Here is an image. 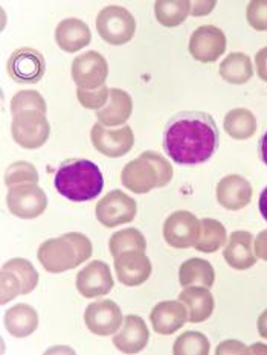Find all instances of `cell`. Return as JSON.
Segmentation results:
<instances>
[{"mask_svg":"<svg viewBox=\"0 0 267 355\" xmlns=\"http://www.w3.org/2000/svg\"><path fill=\"white\" fill-rule=\"evenodd\" d=\"M220 133L216 121L205 112H182L170 119L164 131V148L174 164L194 166L216 154Z\"/></svg>","mask_w":267,"mask_h":355,"instance_id":"cell-1","label":"cell"},{"mask_svg":"<svg viewBox=\"0 0 267 355\" xmlns=\"http://www.w3.org/2000/svg\"><path fill=\"white\" fill-rule=\"evenodd\" d=\"M53 184L61 196L75 203L96 198L104 188L101 169L87 159H69L60 165Z\"/></svg>","mask_w":267,"mask_h":355,"instance_id":"cell-2","label":"cell"},{"mask_svg":"<svg viewBox=\"0 0 267 355\" xmlns=\"http://www.w3.org/2000/svg\"><path fill=\"white\" fill-rule=\"evenodd\" d=\"M92 257L90 239L80 232H69L51 238L38 249L37 258L46 272L63 273L83 264Z\"/></svg>","mask_w":267,"mask_h":355,"instance_id":"cell-3","label":"cell"},{"mask_svg":"<svg viewBox=\"0 0 267 355\" xmlns=\"http://www.w3.org/2000/svg\"><path fill=\"white\" fill-rule=\"evenodd\" d=\"M173 179V166L162 154L144 151L128 162L121 173V182L135 194H147L155 188H164Z\"/></svg>","mask_w":267,"mask_h":355,"instance_id":"cell-4","label":"cell"},{"mask_svg":"<svg viewBox=\"0 0 267 355\" xmlns=\"http://www.w3.org/2000/svg\"><path fill=\"white\" fill-rule=\"evenodd\" d=\"M38 284V273L31 261L23 258L10 259L2 266L0 276V293L2 305L15 299L19 295H29Z\"/></svg>","mask_w":267,"mask_h":355,"instance_id":"cell-5","label":"cell"},{"mask_svg":"<svg viewBox=\"0 0 267 355\" xmlns=\"http://www.w3.org/2000/svg\"><path fill=\"white\" fill-rule=\"evenodd\" d=\"M96 31L105 43L112 46L127 44L136 31L133 14L122 6H105L96 15Z\"/></svg>","mask_w":267,"mask_h":355,"instance_id":"cell-6","label":"cell"},{"mask_svg":"<svg viewBox=\"0 0 267 355\" xmlns=\"http://www.w3.org/2000/svg\"><path fill=\"white\" fill-rule=\"evenodd\" d=\"M11 135L14 142L21 148L37 150L48 142L51 125L46 113L28 110L15 114L11 123Z\"/></svg>","mask_w":267,"mask_h":355,"instance_id":"cell-7","label":"cell"},{"mask_svg":"<svg viewBox=\"0 0 267 355\" xmlns=\"http://www.w3.org/2000/svg\"><path fill=\"white\" fill-rule=\"evenodd\" d=\"M8 209L17 218L33 220L40 215L48 207V197L44 191L37 187V183H21L14 184L6 196Z\"/></svg>","mask_w":267,"mask_h":355,"instance_id":"cell-8","label":"cell"},{"mask_svg":"<svg viewBox=\"0 0 267 355\" xmlns=\"http://www.w3.org/2000/svg\"><path fill=\"white\" fill-rule=\"evenodd\" d=\"M136 212L137 205L135 200L119 189L110 191L109 194L99 200L95 207L96 220L109 229L133 221Z\"/></svg>","mask_w":267,"mask_h":355,"instance_id":"cell-9","label":"cell"},{"mask_svg":"<svg viewBox=\"0 0 267 355\" xmlns=\"http://www.w3.org/2000/svg\"><path fill=\"white\" fill-rule=\"evenodd\" d=\"M164 238L174 249H189L200 238V220L188 211H175L164 223Z\"/></svg>","mask_w":267,"mask_h":355,"instance_id":"cell-10","label":"cell"},{"mask_svg":"<svg viewBox=\"0 0 267 355\" xmlns=\"http://www.w3.org/2000/svg\"><path fill=\"white\" fill-rule=\"evenodd\" d=\"M90 139L95 150L110 159L126 156L135 145L133 130L128 125H122L118 130H109L98 122L92 127Z\"/></svg>","mask_w":267,"mask_h":355,"instance_id":"cell-11","label":"cell"},{"mask_svg":"<svg viewBox=\"0 0 267 355\" xmlns=\"http://www.w3.org/2000/svg\"><path fill=\"white\" fill-rule=\"evenodd\" d=\"M72 80L80 89L95 90L104 86L109 76V64L96 51H89L76 57L72 63Z\"/></svg>","mask_w":267,"mask_h":355,"instance_id":"cell-12","label":"cell"},{"mask_svg":"<svg viewBox=\"0 0 267 355\" xmlns=\"http://www.w3.org/2000/svg\"><path fill=\"white\" fill-rule=\"evenodd\" d=\"M8 75L19 84H35L43 78L46 61L40 52L33 48H20L8 60Z\"/></svg>","mask_w":267,"mask_h":355,"instance_id":"cell-13","label":"cell"},{"mask_svg":"<svg viewBox=\"0 0 267 355\" xmlns=\"http://www.w3.org/2000/svg\"><path fill=\"white\" fill-rule=\"evenodd\" d=\"M226 51L225 33L217 26L197 28L189 38V53L200 63H214Z\"/></svg>","mask_w":267,"mask_h":355,"instance_id":"cell-14","label":"cell"},{"mask_svg":"<svg viewBox=\"0 0 267 355\" xmlns=\"http://www.w3.org/2000/svg\"><path fill=\"white\" fill-rule=\"evenodd\" d=\"M122 313L113 300H96L90 304L84 313V323L92 334L107 337L117 333L121 328Z\"/></svg>","mask_w":267,"mask_h":355,"instance_id":"cell-15","label":"cell"},{"mask_svg":"<svg viewBox=\"0 0 267 355\" xmlns=\"http://www.w3.org/2000/svg\"><path fill=\"white\" fill-rule=\"evenodd\" d=\"M76 290L86 299L109 295L113 288V277L109 264L104 261H92L76 275Z\"/></svg>","mask_w":267,"mask_h":355,"instance_id":"cell-16","label":"cell"},{"mask_svg":"<svg viewBox=\"0 0 267 355\" xmlns=\"http://www.w3.org/2000/svg\"><path fill=\"white\" fill-rule=\"evenodd\" d=\"M151 261L142 250H127L114 257V272L126 287H137L151 276Z\"/></svg>","mask_w":267,"mask_h":355,"instance_id":"cell-17","label":"cell"},{"mask_svg":"<svg viewBox=\"0 0 267 355\" xmlns=\"http://www.w3.org/2000/svg\"><path fill=\"white\" fill-rule=\"evenodd\" d=\"M216 197L218 205L227 211H240L252 200V187L243 175L231 174L221 179L217 184Z\"/></svg>","mask_w":267,"mask_h":355,"instance_id":"cell-18","label":"cell"},{"mask_svg":"<svg viewBox=\"0 0 267 355\" xmlns=\"http://www.w3.org/2000/svg\"><path fill=\"white\" fill-rule=\"evenodd\" d=\"M188 320L187 306L180 300H164L150 313L153 329L160 336H171L179 331Z\"/></svg>","mask_w":267,"mask_h":355,"instance_id":"cell-19","label":"cell"},{"mask_svg":"<svg viewBox=\"0 0 267 355\" xmlns=\"http://www.w3.org/2000/svg\"><path fill=\"white\" fill-rule=\"evenodd\" d=\"M148 340L150 331L142 318L135 314H128L124 318V322H122L121 331L113 337V345L117 346L119 352L137 354L145 349V346L148 345Z\"/></svg>","mask_w":267,"mask_h":355,"instance_id":"cell-20","label":"cell"},{"mask_svg":"<svg viewBox=\"0 0 267 355\" xmlns=\"http://www.w3.org/2000/svg\"><path fill=\"white\" fill-rule=\"evenodd\" d=\"M225 261L235 270H248L257 264V254L254 250V236L246 230H236L227 239L223 250Z\"/></svg>","mask_w":267,"mask_h":355,"instance_id":"cell-21","label":"cell"},{"mask_svg":"<svg viewBox=\"0 0 267 355\" xmlns=\"http://www.w3.org/2000/svg\"><path fill=\"white\" fill-rule=\"evenodd\" d=\"M133 99L126 90L110 89L109 101L96 112V119L104 127H121L132 116Z\"/></svg>","mask_w":267,"mask_h":355,"instance_id":"cell-22","label":"cell"},{"mask_svg":"<svg viewBox=\"0 0 267 355\" xmlns=\"http://www.w3.org/2000/svg\"><path fill=\"white\" fill-rule=\"evenodd\" d=\"M179 300L187 306L188 322L202 323L211 318L214 313V297L209 288L202 285H191L179 295Z\"/></svg>","mask_w":267,"mask_h":355,"instance_id":"cell-23","label":"cell"},{"mask_svg":"<svg viewBox=\"0 0 267 355\" xmlns=\"http://www.w3.org/2000/svg\"><path fill=\"white\" fill-rule=\"evenodd\" d=\"M92 33L89 26L80 19H64L55 29V42L64 52H78L90 44Z\"/></svg>","mask_w":267,"mask_h":355,"instance_id":"cell-24","label":"cell"},{"mask_svg":"<svg viewBox=\"0 0 267 355\" xmlns=\"http://www.w3.org/2000/svg\"><path fill=\"white\" fill-rule=\"evenodd\" d=\"M3 323L12 337H29L38 327V314L31 305L17 304L5 313Z\"/></svg>","mask_w":267,"mask_h":355,"instance_id":"cell-25","label":"cell"},{"mask_svg":"<svg viewBox=\"0 0 267 355\" xmlns=\"http://www.w3.org/2000/svg\"><path fill=\"white\" fill-rule=\"evenodd\" d=\"M179 282L183 288L191 285H202L211 288L216 282V272L211 262L202 258H191L183 262L179 268Z\"/></svg>","mask_w":267,"mask_h":355,"instance_id":"cell-26","label":"cell"},{"mask_svg":"<svg viewBox=\"0 0 267 355\" xmlns=\"http://www.w3.org/2000/svg\"><path fill=\"white\" fill-rule=\"evenodd\" d=\"M220 76L229 84H246L254 76L250 57L241 52L229 53L220 64Z\"/></svg>","mask_w":267,"mask_h":355,"instance_id":"cell-27","label":"cell"},{"mask_svg":"<svg viewBox=\"0 0 267 355\" xmlns=\"http://www.w3.org/2000/svg\"><path fill=\"white\" fill-rule=\"evenodd\" d=\"M223 128L235 141H246L255 135L257 119L248 109H234L225 116Z\"/></svg>","mask_w":267,"mask_h":355,"instance_id":"cell-28","label":"cell"},{"mask_svg":"<svg viewBox=\"0 0 267 355\" xmlns=\"http://www.w3.org/2000/svg\"><path fill=\"white\" fill-rule=\"evenodd\" d=\"M191 12L188 0H159L155 3V15L160 25L174 28L182 25Z\"/></svg>","mask_w":267,"mask_h":355,"instance_id":"cell-29","label":"cell"},{"mask_svg":"<svg viewBox=\"0 0 267 355\" xmlns=\"http://www.w3.org/2000/svg\"><path fill=\"white\" fill-rule=\"evenodd\" d=\"M227 241L226 227L218 220L202 218L200 220V238L194 245L196 250L202 253H214Z\"/></svg>","mask_w":267,"mask_h":355,"instance_id":"cell-30","label":"cell"},{"mask_svg":"<svg viewBox=\"0 0 267 355\" xmlns=\"http://www.w3.org/2000/svg\"><path fill=\"white\" fill-rule=\"evenodd\" d=\"M109 249L112 257H118L119 253L127 250H142L147 249V243H145L144 235L137 229L128 227L122 229L119 232L113 234L109 241Z\"/></svg>","mask_w":267,"mask_h":355,"instance_id":"cell-31","label":"cell"},{"mask_svg":"<svg viewBox=\"0 0 267 355\" xmlns=\"http://www.w3.org/2000/svg\"><path fill=\"white\" fill-rule=\"evenodd\" d=\"M209 349V340L197 331H187L173 345L174 355H208Z\"/></svg>","mask_w":267,"mask_h":355,"instance_id":"cell-32","label":"cell"},{"mask_svg":"<svg viewBox=\"0 0 267 355\" xmlns=\"http://www.w3.org/2000/svg\"><path fill=\"white\" fill-rule=\"evenodd\" d=\"M46 103L44 98L35 90H20L11 99V113L12 116L21 112L35 110L40 113H46Z\"/></svg>","mask_w":267,"mask_h":355,"instance_id":"cell-33","label":"cell"},{"mask_svg":"<svg viewBox=\"0 0 267 355\" xmlns=\"http://www.w3.org/2000/svg\"><path fill=\"white\" fill-rule=\"evenodd\" d=\"M5 184L8 188L21 183H38V173L29 162H14L5 171Z\"/></svg>","mask_w":267,"mask_h":355,"instance_id":"cell-34","label":"cell"},{"mask_svg":"<svg viewBox=\"0 0 267 355\" xmlns=\"http://www.w3.org/2000/svg\"><path fill=\"white\" fill-rule=\"evenodd\" d=\"M109 92L110 89L105 86L95 89V90H86V89H76V96L83 107L90 110H101L103 107L109 101Z\"/></svg>","mask_w":267,"mask_h":355,"instance_id":"cell-35","label":"cell"},{"mask_svg":"<svg viewBox=\"0 0 267 355\" xmlns=\"http://www.w3.org/2000/svg\"><path fill=\"white\" fill-rule=\"evenodd\" d=\"M246 19L249 25L258 33L267 31V0H254L248 5Z\"/></svg>","mask_w":267,"mask_h":355,"instance_id":"cell-36","label":"cell"},{"mask_svg":"<svg viewBox=\"0 0 267 355\" xmlns=\"http://www.w3.org/2000/svg\"><path fill=\"white\" fill-rule=\"evenodd\" d=\"M217 355L223 354H249V348L239 340H226L220 343L216 349Z\"/></svg>","mask_w":267,"mask_h":355,"instance_id":"cell-37","label":"cell"},{"mask_svg":"<svg viewBox=\"0 0 267 355\" xmlns=\"http://www.w3.org/2000/svg\"><path fill=\"white\" fill-rule=\"evenodd\" d=\"M255 67L259 78H261L264 83H267V46L257 52Z\"/></svg>","mask_w":267,"mask_h":355,"instance_id":"cell-38","label":"cell"},{"mask_svg":"<svg viewBox=\"0 0 267 355\" xmlns=\"http://www.w3.org/2000/svg\"><path fill=\"white\" fill-rule=\"evenodd\" d=\"M254 250L257 258L267 261V230H263L254 239Z\"/></svg>","mask_w":267,"mask_h":355,"instance_id":"cell-39","label":"cell"},{"mask_svg":"<svg viewBox=\"0 0 267 355\" xmlns=\"http://www.w3.org/2000/svg\"><path fill=\"white\" fill-rule=\"evenodd\" d=\"M191 12H193V15H206L209 14L214 6H216V2H194V5L191 3Z\"/></svg>","mask_w":267,"mask_h":355,"instance_id":"cell-40","label":"cell"},{"mask_svg":"<svg viewBox=\"0 0 267 355\" xmlns=\"http://www.w3.org/2000/svg\"><path fill=\"white\" fill-rule=\"evenodd\" d=\"M257 328H258V334L263 338H267V310H264L261 315L258 318Z\"/></svg>","mask_w":267,"mask_h":355,"instance_id":"cell-41","label":"cell"},{"mask_svg":"<svg viewBox=\"0 0 267 355\" xmlns=\"http://www.w3.org/2000/svg\"><path fill=\"white\" fill-rule=\"evenodd\" d=\"M258 206L263 218L267 221V187L261 191V196H259V200H258Z\"/></svg>","mask_w":267,"mask_h":355,"instance_id":"cell-42","label":"cell"},{"mask_svg":"<svg viewBox=\"0 0 267 355\" xmlns=\"http://www.w3.org/2000/svg\"><path fill=\"white\" fill-rule=\"evenodd\" d=\"M258 151H259V157H261L263 164L267 166V131L263 135L261 141H259Z\"/></svg>","mask_w":267,"mask_h":355,"instance_id":"cell-43","label":"cell"},{"mask_svg":"<svg viewBox=\"0 0 267 355\" xmlns=\"http://www.w3.org/2000/svg\"><path fill=\"white\" fill-rule=\"evenodd\" d=\"M258 352L267 354V346H264L261 343H255L254 346H250L249 348V354H258Z\"/></svg>","mask_w":267,"mask_h":355,"instance_id":"cell-44","label":"cell"}]
</instances>
